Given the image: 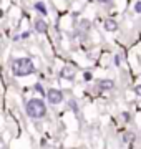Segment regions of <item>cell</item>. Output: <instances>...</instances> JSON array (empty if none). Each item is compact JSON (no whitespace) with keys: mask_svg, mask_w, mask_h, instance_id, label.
Instances as JSON below:
<instances>
[{"mask_svg":"<svg viewBox=\"0 0 141 149\" xmlns=\"http://www.w3.org/2000/svg\"><path fill=\"white\" fill-rule=\"evenodd\" d=\"M121 63H123V58H121V55H116V56H114V65H116V66H119Z\"/></svg>","mask_w":141,"mask_h":149,"instance_id":"obj_10","label":"cell"},{"mask_svg":"<svg viewBox=\"0 0 141 149\" xmlns=\"http://www.w3.org/2000/svg\"><path fill=\"white\" fill-rule=\"evenodd\" d=\"M133 10L136 12V13H141V2H136V5H135V8Z\"/></svg>","mask_w":141,"mask_h":149,"instance_id":"obj_11","label":"cell"},{"mask_svg":"<svg viewBox=\"0 0 141 149\" xmlns=\"http://www.w3.org/2000/svg\"><path fill=\"white\" fill-rule=\"evenodd\" d=\"M103 25H105V30H106V32H116V30H118V23H116V20H113V18H106Z\"/></svg>","mask_w":141,"mask_h":149,"instance_id":"obj_6","label":"cell"},{"mask_svg":"<svg viewBox=\"0 0 141 149\" xmlns=\"http://www.w3.org/2000/svg\"><path fill=\"white\" fill-rule=\"evenodd\" d=\"M98 2H101V3H110V2H113V0H98Z\"/></svg>","mask_w":141,"mask_h":149,"instance_id":"obj_16","label":"cell"},{"mask_svg":"<svg viewBox=\"0 0 141 149\" xmlns=\"http://www.w3.org/2000/svg\"><path fill=\"white\" fill-rule=\"evenodd\" d=\"M83 78H85L87 81H90V80H91V73H90V71H87V73L83 74Z\"/></svg>","mask_w":141,"mask_h":149,"instance_id":"obj_14","label":"cell"},{"mask_svg":"<svg viewBox=\"0 0 141 149\" xmlns=\"http://www.w3.org/2000/svg\"><path fill=\"white\" fill-rule=\"evenodd\" d=\"M10 68L13 76H28L35 73V65L30 58H15L12 61Z\"/></svg>","mask_w":141,"mask_h":149,"instance_id":"obj_1","label":"cell"},{"mask_svg":"<svg viewBox=\"0 0 141 149\" xmlns=\"http://www.w3.org/2000/svg\"><path fill=\"white\" fill-rule=\"evenodd\" d=\"M135 93H136L138 96H141V85H136V86H135Z\"/></svg>","mask_w":141,"mask_h":149,"instance_id":"obj_13","label":"cell"},{"mask_svg":"<svg viewBox=\"0 0 141 149\" xmlns=\"http://www.w3.org/2000/svg\"><path fill=\"white\" fill-rule=\"evenodd\" d=\"M47 100H48L50 104H60V103L63 101V93L57 88H50L47 91Z\"/></svg>","mask_w":141,"mask_h":149,"instance_id":"obj_3","label":"cell"},{"mask_svg":"<svg viewBox=\"0 0 141 149\" xmlns=\"http://www.w3.org/2000/svg\"><path fill=\"white\" fill-rule=\"evenodd\" d=\"M35 8H37L42 15H47V7H45L43 2H37V3H35Z\"/></svg>","mask_w":141,"mask_h":149,"instance_id":"obj_8","label":"cell"},{"mask_svg":"<svg viewBox=\"0 0 141 149\" xmlns=\"http://www.w3.org/2000/svg\"><path fill=\"white\" fill-rule=\"evenodd\" d=\"M25 109H27V114L33 119H42L47 114V104H45L43 100H38V98L28 100Z\"/></svg>","mask_w":141,"mask_h":149,"instance_id":"obj_2","label":"cell"},{"mask_svg":"<svg viewBox=\"0 0 141 149\" xmlns=\"http://www.w3.org/2000/svg\"><path fill=\"white\" fill-rule=\"evenodd\" d=\"M28 37H30V33H28V32H25V33H22V38H28Z\"/></svg>","mask_w":141,"mask_h":149,"instance_id":"obj_15","label":"cell"},{"mask_svg":"<svg viewBox=\"0 0 141 149\" xmlns=\"http://www.w3.org/2000/svg\"><path fill=\"white\" fill-rule=\"evenodd\" d=\"M35 91H38V93H40V96H47V93H45V90H43V86L40 85V83H37V85H35Z\"/></svg>","mask_w":141,"mask_h":149,"instance_id":"obj_9","label":"cell"},{"mask_svg":"<svg viewBox=\"0 0 141 149\" xmlns=\"http://www.w3.org/2000/svg\"><path fill=\"white\" fill-rule=\"evenodd\" d=\"M33 28H35V32H37V33H47V30H48V25H47V22H45V20L38 18V20H35V25H33Z\"/></svg>","mask_w":141,"mask_h":149,"instance_id":"obj_5","label":"cell"},{"mask_svg":"<svg viewBox=\"0 0 141 149\" xmlns=\"http://www.w3.org/2000/svg\"><path fill=\"white\" fill-rule=\"evenodd\" d=\"M114 86V81L113 80H101L98 81V88L100 90H113Z\"/></svg>","mask_w":141,"mask_h":149,"instance_id":"obj_7","label":"cell"},{"mask_svg":"<svg viewBox=\"0 0 141 149\" xmlns=\"http://www.w3.org/2000/svg\"><path fill=\"white\" fill-rule=\"evenodd\" d=\"M60 76L63 78V80H75V76H76V71L73 66H63V68L60 70Z\"/></svg>","mask_w":141,"mask_h":149,"instance_id":"obj_4","label":"cell"},{"mask_svg":"<svg viewBox=\"0 0 141 149\" xmlns=\"http://www.w3.org/2000/svg\"><path fill=\"white\" fill-rule=\"evenodd\" d=\"M131 139H133V134L126 133V134H125V138H123V141H125V143H128V141H131Z\"/></svg>","mask_w":141,"mask_h":149,"instance_id":"obj_12","label":"cell"}]
</instances>
